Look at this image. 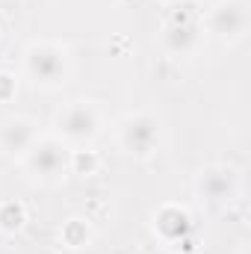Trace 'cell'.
Segmentation results:
<instances>
[{"mask_svg":"<svg viewBox=\"0 0 251 254\" xmlns=\"http://www.w3.org/2000/svg\"><path fill=\"white\" fill-rule=\"evenodd\" d=\"M24 74L39 89H63L71 77V57L57 42H33L24 51Z\"/></svg>","mask_w":251,"mask_h":254,"instance_id":"6da1fadb","label":"cell"},{"mask_svg":"<svg viewBox=\"0 0 251 254\" xmlns=\"http://www.w3.org/2000/svg\"><path fill=\"white\" fill-rule=\"evenodd\" d=\"M27 175H33L36 181H60L68 172L71 163V148L65 145L60 136H39L30 151L21 157Z\"/></svg>","mask_w":251,"mask_h":254,"instance_id":"7a4b0ae2","label":"cell"},{"mask_svg":"<svg viewBox=\"0 0 251 254\" xmlns=\"http://www.w3.org/2000/svg\"><path fill=\"white\" fill-rule=\"evenodd\" d=\"M160 139H163V130H160L157 116L151 113H127L119 122V145L125 154L136 160L154 157L160 148Z\"/></svg>","mask_w":251,"mask_h":254,"instance_id":"3957f363","label":"cell"},{"mask_svg":"<svg viewBox=\"0 0 251 254\" xmlns=\"http://www.w3.org/2000/svg\"><path fill=\"white\" fill-rule=\"evenodd\" d=\"M101 133V110L92 101H71L57 113V133L65 145H89Z\"/></svg>","mask_w":251,"mask_h":254,"instance_id":"277c9868","label":"cell"},{"mask_svg":"<svg viewBox=\"0 0 251 254\" xmlns=\"http://www.w3.org/2000/svg\"><path fill=\"white\" fill-rule=\"evenodd\" d=\"M207 33L219 42H237L249 30V9L243 0H222L207 12Z\"/></svg>","mask_w":251,"mask_h":254,"instance_id":"5b68a950","label":"cell"},{"mask_svg":"<svg viewBox=\"0 0 251 254\" xmlns=\"http://www.w3.org/2000/svg\"><path fill=\"white\" fill-rule=\"evenodd\" d=\"M160 45L169 57H189L201 45V24L189 12H175L160 30Z\"/></svg>","mask_w":251,"mask_h":254,"instance_id":"8992f818","label":"cell"},{"mask_svg":"<svg viewBox=\"0 0 251 254\" xmlns=\"http://www.w3.org/2000/svg\"><path fill=\"white\" fill-rule=\"evenodd\" d=\"M154 234L169 246H192V213L184 204H163L154 213Z\"/></svg>","mask_w":251,"mask_h":254,"instance_id":"52a82bcc","label":"cell"},{"mask_svg":"<svg viewBox=\"0 0 251 254\" xmlns=\"http://www.w3.org/2000/svg\"><path fill=\"white\" fill-rule=\"evenodd\" d=\"M195 190L201 198L219 204V201H231L237 190H240V175L231 169V166H210L198 175L195 181Z\"/></svg>","mask_w":251,"mask_h":254,"instance_id":"ba28073f","label":"cell"},{"mask_svg":"<svg viewBox=\"0 0 251 254\" xmlns=\"http://www.w3.org/2000/svg\"><path fill=\"white\" fill-rule=\"evenodd\" d=\"M36 139H39L36 122L27 116H12L0 122V151L9 157H24Z\"/></svg>","mask_w":251,"mask_h":254,"instance_id":"9c48e42d","label":"cell"},{"mask_svg":"<svg viewBox=\"0 0 251 254\" xmlns=\"http://www.w3.org/2000/svg\"><path fill=\"white\" fill-rule=\"evenodd\" d=\"M27 225V207L21 201H3L0 204V231L15 234Z\"/></svg>","mask_w":251,"mask_h":254,"instance_id":"30bf717a","label":"cell"},{"mask_svg":"<svg viewBox=\"0 0 251 254\" xmlns=\"http://www.w3.org/2000/svg\"><path fill=\"white\" fill-rule=\"evenodd\" d=\"M98 169H101V157H98L95 151H89V148H77V151H71L68 172H74V175H95Z\"/></svg>","mask_w":251,"mask_h":254,"instance_id":"8fae6325","label":"cell"},{"mask_svg":"<svg viewBox=\"0 0 251 254\" xmlns=\"http://www.w3.org/2000/svg\"><path fill=\"white\" fill-rule=\"evenodd\" d=\"M60 240H63L68 249H83L89 243V225L83 219H68L60 231Z\"/></svg>","mask_w":251,"mask_h":254,"instance_id":"7c38bea8","label":"cell"},{"mask_svg":"<svg viewBox=\"0 0 251 254\" xmlns=\"http://www.w3.org/2000/svg\"><path fill=\"white\" fill-rule=\"evenodd\" d=\"M18 95V77L9 71H0V104H9Z\"/></svg>","mask_w":251,"mask_h":254,"instance_id":"4fadbf2b","label":"cell"},{"mask_svg":"<svg viewBox=\"0 0 251 254\" xmlns=\"http://www.w3.org/2000/svg\"><path fill=\"white\" fill-rule=\"evenodd\" d=\"M195 3H204V6H216V3H222V0H195Z\"/></svg>","mask_w":251,"mask_h":254,"instance_id":"5bb4252c","label":"cell"},{"mask_svg":"<svg viewBox=\"0 0 251 254\" xmlns=\"http://www.w3.org/2000/svg\"><path fill=\"white\" fill-rule=\"evenodd\" d=\"M160 3H166V6H175V3H178V0H160Z\"/></svg>","mask_w":251,"mask_h":254,"instance_id":"9a60e30c","label":"cell"}]
</instances>
